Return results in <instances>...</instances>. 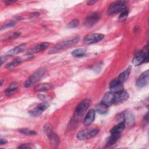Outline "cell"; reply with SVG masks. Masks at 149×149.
<instances>
[{"label": "cell", "mask_w": 149, "mask_h": 149, "mask_svg": "<svg viewBox=\"0 0 149 149\" xmlns=\"http://www.w3.org/2000/svg\"><path fill=\"white\" fill-rule=\"evenodd\" d=\"M79 40V37H76L74 38H72L71 39L66 40L63 41H61L59 43H58L56 45L54 46L53 48L49 50V54H54L58 52L65 50L66 49H68L69 48L72 47V46L74 45L77 43V42Z\"/></svg>", "instance_id": "obj_1"}, {"label": "cell", "mask_w": 149, "mask_h": 149, "mask_svg": "<svg viewBox=\"0 0 149 149\" xmlns=\"http://www.w3.org/2000/svg\"><path fill=\"white\" fill-rule=\"evenodd\" d=\"M126 6V2L123 1H115L111 4L107 10V13L109 15L118 13L124 10Z\"/></svg>", "instance_id": "obj_2"}, {"label": "cell", "mask_w": 149, "mask_h": 149, "mask_svg": "<svg viewBox=\"0 0 149 149\" xmlns=\"http://www.w3.org/2000/svg\"><path fill=\"white\" fill-rule=\"evenodd\" d=\"M99 132L96 129H88L83 130L77 134V138L79 140H86L95 136Z\"/></svg>", "instance_id": "obj_3"}, {"label": "cell", "mask_w": 149, "mask_h": 149, "mask_svg": "<svg viewBox=\"0 0 149 149\" xmlns=\"http://www.w3.org/2000/svg\"><path fill=\"white\" fill-rule=\"evenodd\" d=\"M45 69L44 68H41L35 72L31 76H30L26 81L24 83L25 87H29L38 81L45 73Z\"/></svg>", "instance_id": "obj_4"}, {"label": "cell", "mask_w": 149, "mask_h": 149, "mask_svg": "<svg viewBox=\"0 0 149 149\" xmlns=\"http://www.w3.org/2000/svg\"><path fill=\"white\" fill-rule=\"evenodd\" d=\"M104 38V35L101 33H91L86 35L83 40V42L87 45L94 44L101 41Z\"/></svg>", "instance_id": "obj_5"}, {"label": "cell", "mask_w": 149, "mask_h": 149, "mask_svg": "<svg viewBox=\"0 0 149 149\" xmlns=\"http://www.w3.org/2000/svg\"><path fill=\"white\" fill-rule=\"evenodd\" d=\"M100 14L98 12L90 13L87 16L84 21V25L87 28H91L94 26L100 20Z\"/></svg>", "instance_id": "obj_6"}, {"label": "cell", "mask_w": 149, "mask_h": 149, "mask_svg": "<svg viewBox=\"0 0 149 149\" xmlns=\"http://www.w3.org/2000/svg\"><path fill=\"white\" fill-rule=\"evenodd\" d=\"M91 101L90 99L86 98L81 101L76 107L75 109V113L77 116H82L87 110L90 106Z\"/></svg>", "instance_id": "obj_7"}, {"label": "cell", "mask_w": 149, "mask_h": 149, "mask_svg": "<svg viewBox=\"0 0 149 149\" xmlns=\"http://www.w3.org/2000/svg\"><path fill=\"white\" fill-rule=\"evenodd\" d=\"M49 106V104L47 102H43L39 104L35 108L29 112V114L31 116H38L40 115L44 111H45Z\"/></svg>", "instance_id": "obj_8"}, {"label": "cell", "mask_w": 149, "mask_h": 149, "mask_svg": "<svg viewBox=\"0 0 149 149\" xmlns=\"http://www.w3.org/2000/svg\"><path fill=\"white\" fill-rule=\"evenodd\" d=\"M149 72L148 70H146L141 74V75L139 77L136 81V86L139 88H142L148 84L149 77H148Z\"/></svg>", "instance_id": "obj_9"}, {"label": "cell", "mask_w": 149, "mask_h": 149, "mask_svg": "<svg viewBox=\"0 0 149 149\" xmlns=\"http://www.w3.org/2000/svg\"><path fill=\"white\" fill-rule=\"evenodd\" d=\"M109 87L112 93H114L120 92L124 90L123 83L122 82H120V81H119L117 79L113 80L110 83Z\"/></svg>", "instance_id": "obj_10"}, {"label": "cell", "mask_w": 149, "mask_h": 149, "mask_svg": "<svg viewBox=\"0 0 149 149\" xmlns=\"http://www.w3.org/2000/svg\"><path fill=\"white\" fill-rule=\"evenodd\" d=\"M129 98V94L127 91H121L120 92L115 93V99H114V103L115 104H118L120 103H122L126 101Z\"/></svg>", "instance_id": "obj_11"}, {"label": "cell", "mask_w": 149, "mask_h": 149, "mask_svg": "<svg viewBox=\"0 0 149 149\" xmlns=\"http://www.w3.org/2000/svg\"><path fill=\"white\" fill-rule=\"evenodd\" d=\"M114 99L115 93L111 91L107 92L104 95L101 101V103L104 104L107 107H109L114 103Z\"/></svg>", "instance_id": "obj_12"}, {"label": "cell", "mask_w": 149, "mask_h": 149, "mask_svg": "<svg viewBox=\"0 0 149 149\" xmlns=\"http://www.w3.org/2000/svg\"><path fill=\"white\" fill-rule=\"evenodd\" d=\"M125 126H132L134 122V118L131 111H126L123 112V121Z\"/></svg>", "instance_id": "obj_13"}, {"label": "cell", "mask_w": 149, "mask_h": 149, "mask_svg": "<svg viewBox=\"0 0 149 149\" xmlns=\"http://www.w3.org/2000/svg\"><path fill=\"white\" fill-rule=\"evenodd\" d=\"M95 115V110L94 109H90L83 120V124L86 126L90 125L94 120Z\"/></svg>", "instance_id": "obj_14"}, {"label": "cell", "mask_w": 149, "mask_h": 149, "mask_svg": "<svg viewBox=\"0 0 149 149\" xmlns=\"http://www.w3.org/2000/svg\"><path fill=\"white\" fill-rule=\"evenodd\" d=\"M26 47V44H21L15 48L11 49L10 50L8 51L6 53L7 56H12V55H15L16 54H17L21 52H22Z\"/></svg>", "instance_id": "obj_15"}, {"label": "cell", "mask_w": 149, "mask_h": 149, "mask_svg": "<svg viewBox=\"0 0 149 149\" xmlns=\"http://www.w3.org/2000/svg\"><path fill=\"white\" fill-rule=\"evenodd\" d=\"M53 87L52 85L50 83H43L36 85L34 87V90L36 91H45L51 89Z\"/></svg>", "instance_id": "obj_16"}, {"label": "cell", "mask_w": 149, "mask_h": 149, "mask_svg": "<svg viewBox=\"0 0 149 149\" xmlns=\"http://www.w3.org/2000/svg\"><path fill=\"white\" fill-rule=\"evenodd\" d=\"M49 43L48 42H44L42 43H41L37 45H36V47H34L33 49H31L30 50V53H34V52H41L42 51L44 50H45V49H47L49 45Z\"/></svg>", "instance_id": "obj_17"}, {"label": "cell", "mask_w": 149, "mask_h": 149, "mask_svg": "<svg viewBox=\"0 0 149 149\" xmlns=\"http://www.w3.org/2000/svg\"><path fill=\"white\" fill-rule=\"evenodd\" d=\"M130 70H131V66H130L126 69H125L122 73H121L116 79L122 83H124L128 79L130 73Z\"/></svg>", "instance_id": "obj_18"}, {"label": "cell", "mask_w": 149, "mask_h": 149, "mask_svg": "<svg viewBox=\"0 0 149 149\" xmlns=\"http://www.w3.org/2000/svg\"><path fill=\"white\" fill-rule=\"evenodd\" d=\"M120 136V134L119 133H112L111 135L107 139L106 142L107 146H110L114 144L117 140L119 139Z\"/></svg>", "instance_id": "obj_19"}, {"label": "cell", "mask_w": 149, "mask_h": 149, "mask_svg": "<svg viewBox=\"0 0 149 149\" xmlns=\"http://www.w3.org/2000/svg\"><path fill=\"white\" fill-rule=\"evenodd\" d=\"M24 60H26L25 59H23L22 58H17L16 59H15L14 60H13L11 62H10L9 63H8L6 66V68L10 70V69H12L13 68H15V67H16L19 64H20L22 62H23Z\"/></svg>", "instance_id": "obj_20"}, {"label": "cell", "mask_w": 149, "mask_h": 149, "mask_svg": "<svg viewBox=\"0 0 149 149\" xmlns=\"http://www.w3.org/2000/svg\"><path fill=\"white\" fill-rule=\"evenodd\" d=\"M125 127V123L123 122H119V124L115 126L111 129L110 133H111V134H112V133L120 134V133L124 130Z\"/></svg>", "instance_id": "obj_21"}, {"label": "cell", "mask_w": 149, "mask_h": 149, "mask_svg": "<svg viewBox=\"0 0 149 149\" xmlns=\"http://www.w3.org/2000/svg\"><path fill=\"white\" fill-rule=\"evenodd\" d=\"M17 83L16 82H14L10 84L9 87H8L5 90V94L7 96H10L12 94H13L15 92V91L17 89Z\"/></svg>", "instance_id": "obj_22"}, {"label": "cell", "mask_w": 149, "mask_h": 149, "mask_svg": "<svg viewBox=\"0 0 149 149\" xmlns=\"http://www.w3.org/2000/svg\"><path fill=\"white\" fill-rule=\"evenodd\" d=\"M48 137H49L50 143L52 146L56 147V146H58L59 144V139L58 137V136L56 134H55L54 132L52 133H51L49 136H48Z\"/></svg>", "instance_id": "obj_23"}, {"label": "cell", "mask_w": 149, "mask_h": 149, "mask_svg": "<svg viewBox=\"0 0 149 149\" xmlns=\"http://www.w3.org/2000/svg\"><path fill=\"white\" fill-rule=\"evenodd\" d=\"M108 107L107 105H104L102 103L99 104L98 105L96 106V111L100 114H104L106 113L108 111Z\"/></svg>", "instance_id": "obj_24"}, {"label": "cell", "mask_w": 149, "mask_h": 149, "mask_svg": "<svg viewBox=\"0 0 149 149\" xmlns=\"http://www.w3.org/2000/svg\"><path fill=\"white\" fill-rule=\"evenodd\" d=\"M18 131L22 134L27 135V136H34L37 134V133L33 130L29 129L28 128H22L18 130Z\"/></svg>", "instance_id": "obj_25"}, {"label": "cell", "mask_w": 149, "mask_h": 149, "mask_svg": "<svg viewBox=\"0 0 149 149\" xmlns=\"http://www.w3.org/2000/svg\"><path fill=\"white\" fill-rule=\"evenodd\" d=\"M86 53V49L83 48H78L72 52V55L75 57H80L83 56Z\"/></svg>", "instance_id": "obj_26"}, {"label": "cell", "mask_w": 149, "mask_h": 149, "mask_svg": "<svg viewBox=\"0 0 149 149\" xmlns=\"http://www.w3.org/2000/svg\"><path fill=\"white\" fill-rule=\"evenodd\" d=\"M44 131L48 136H49L51 133H53V129L52 126L49 123L45 124L44 126Z\"/></svg>", "instance_id": "obj_27"}, {"label": "cell", "mask_w": 149, "mask_h": 149, "mask_svg": "<svg viewBox=\"0 0 149 149\" xmlns=\"http://www.w3.org/2000/svg\"><path fill=\"white\" fill-rule=\"evenodd\" d=\"M128 14H129V11L127 9H125L124 10H123L120 13V15H119V20L120 21H123L124 20H125L127 16H128Z\"/></svg>", "instance_id": "obj_28"}, {"label": "cell", "mask_w": 149, "mask_h": 149, "mask_svg": "<svg viewBox=\"0 0 149 149\" xmlns=\"http://www.w3.org/2000/svg\"><path fill=\"white\" fill-rule=\"evenodd\" d=\"M79 20L78 19H74L70 21L68 23V27L69 28H75L79 25Z\"/></svg>", "instance_id": "obj_29"}, {"label": "cell", "mask_w": 149, "mask_h": 149, "mask_svg": "<svg viewBox=\"0 0 149 149\" xmlns=\"http://www.w3.org/2000/svg\"><path fill=\"white\" fill-rule=\"evenodd\" d=\"M15 21H10L8 23H5V24H3L1 28V30H3L4 29H8V28H9V27H13V26H15Z\"/></svg>", "instance_id": "obj_30"}, {"label": "cell", "mask_w": 149, "mask_h": 149, "mask_svg": "<svg viewBox=\"0 0 149 149\" xmlns=\"http://www.w3.org/2000/svg\"><path fill=\"white\" fill-rule=\"evenodd\" d=\"M20 36V32H13L8 36V39H15Z\"/></svg>", "instance_id": "obj_31"}, {"label": "cell", "mask_w": 149, "mask_h": 149, "mask_svg": "<svg viewBox=\"0 0 149 149\" xmlns=\"http://www.w3.org/2000/svg\"><path fill=\"white\" fill-rule=\"evenodd\" d=\"M18 148H31L30 144H23L21 146H19Z\"/></svg>", "instance_id": "obj_32"}, {"label": "cell", "mask_w": 149, "mask_h": 149, "mask_svg": "<svg viewBox=\"0 0 149 149\" xmlns=\"http://www.w3.org/2000/svg\"><path fill=\"white\" fill-rule=\"evenodd\" d=\"M7 57H8L7 55H3V56H1V65H2L3 63L6 60Z\"/></svg>", "instance_id": "obj_33"}, {"label": "cell", "mask_w": 149, "mask_h": 149, "mask_svg": "<svg viewBox=\"0 0 149 149\" xmlns=\"http://www.w3.org/2000/svg\"><path fill=\"white\" fill-rule=\"evenodd\" d=\"M6 143H7V140H6L5 139H2V138H1L0 139V144L1 145H3Z\"/></svg>", "instance_id": "obj_34"}, {"label": "cell", "mask_w": 149, "mask_h": 149, "mask_svg": "<svg viewBox=\"0 0 149 149\" xmlns=\"http://www.w3.org/2000/svg\"><path fill=\"white\" fill-rule=\"evenodd\" d=\"M16 1H11V0H7V1H5V3H6V4L9 5V4H10V3H14Z\"/></svg>", "instance_id": "obj_35"}, {"label": "cell", "mask_w": 149, "mask_h": 149, "mask_svg": "<svg viewBox=\"0 0 149 149\" xmlns=\"http://www.w3.org/2000/svg\"><path fill=\"white\" fill-rule=\"evenodd\" d=\"M96 2V1H88L87 2V4L88 5H93L94 3H95Z\"/></svg>", "instance_id": "obj_36"}, {"label": "cell", "mask_w": 149, "mask_h": 149, "mask_svg": "<svg viewBox=\"0 0 149 149\" xmlns=\"http://www.w3.org/2000/svg\"><path fill=\"white\" fill-rule=\"evenodd\" d=\"M144 121L146 122L147 123L148 122V113H146V115L144 116Z\"/></svg>", "instance_id": "obj_37"}]
</instances>
